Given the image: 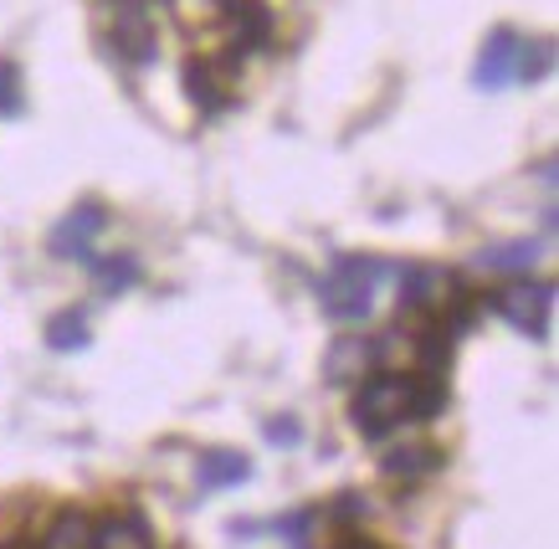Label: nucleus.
<instances>
[{"instance_id":"nucleus-1","label":"nucleus","mask_w":559,"mask_h":549,"mask_svg":"<svg viewBox=\"0 0 559 549\" xmlns=\"http://www.w3.org/2000/svg\"><path fill=\"white\" fill-rule=\"evenodd\" d=\"M349 421H355V431L370 437V442H380V437H390L395 427L416 421V380L411 375H370L359 385Z\"/></svg>"},{"instance_id":"nucleus-2","label":"nucleus","mask_w":559,"mask_h":549,"mask_svg":"<svg viewBox=\"0 0 559 549\" xmlns=\"http://www.w3.org/2000/svg\"><path fill=\"white\" fill-rule=\"evenodd\" d=\"M385 273L380 258H340L319 283V303L334 324H365L374 309V277Z\"/></svg>"},{"instance_id":"nucleus-3","label":"nucleus","mask_w":559,"mask_h":549,"mask_svg":"<svg viewBox=\"0 0 559 549\" xmlns=\"http://www.w3.org/2000/svg\"><path fill=\"white\" fill-rule=\"evenodd\" d=\"M549 309H555V283L513 277L509 288L498 293V313H503L519 334H528V339H544V334H549Z\"/></svg>"},{"instance_id":"nucleus-4","label":"nucleus","mask_w":559,"mask_h":549,"mask_svg":"<svg viewBox=\"0 0 559 549\" xmlns=\"http://www.w3.org/2000/svg\"><path fill=\"white\" fill-rule=\"evenodd\" d=\"M103 226H108V211H103V201H83V206H72L62 222L51 226V258L62 262H93V237H98Z\"/></svg>"},{"instance_id":"nucleus-5","label":"nucleus","mask_w":559,"mask_h":549,"mask_svg":"<svg viewBox=\"0 0 559 549\" xmlns=\"http://www.w3.org/2000/svg\"><path fill=\"white\" fill-rule=\"evenodd\" d=\"M108 41H114V52H119L129 68H150L154 57H159V36H154V21L144 5H119Z\"/></svg>"},{"instance_id":"nucleus-6","label":"nucleus","mask_w":559,"mask_h":549,"mask_svg":"<svg viewBox=\"0 0 559 549\" xmlns=\"http://www.w3.org/2000/svg\"><path fill=\"white\" fill-rule=\"evenodd\" d=\"M513 62H519V32L509 26H492L483 52H477V68H473V87L483 93H498V87L513 83Z\"/></svg>"},{"instance_id":"nucleus-7","label":"nucleus","mask_w":559,"mask_h":549,"mask_svg":"<svg viewBox=\"0 0 559 549\" xmlns=\"http://www.w3.org/2000/svg\"><path fill=\"white\" fill-rule=\"evenodd\" d=\"M452 293H457V277L452 273H441V267H411L406 288H401V303L411 313H441Z\"/></svg>"},{"instance_id":"nucleus-8","label":"nucleus","mask_w":559,"mask_h":549,"mask_svg":"<svg viewBox=\"0 0 559 549\" xmlns=\"http://www.w3.org/2000/svg\"><path fill=\"white\" fill-rule=\"evenodd\" d=\"M93 549H154L150 518L123 509V514H108L93 524Z\"/></svg>"},{"instance_id":"nucleus-9","label":"nucleus","mask_w":559,"mask_h":549,"mask_svg":"<svg viewBox=\"0 0 559 549\" xmlns=\"http://www.w3.org/2000/svg\"><path fill=\"white\" fill-rule=\"evenodd\" d=\"M252 478V463L241 457V452H226V446H216V452H205L201 467H195V482H201L205 493H216V488H237V482Z\"/></svg>"},{"instance_id":"nucleus-10","label":"nucleus","mask_w":559,"mask_h":549,"mask_svg":"<svg viewBox=\"0 0 559 549\" xmlns=\"http://www.w3.org/2000/svg\"><path fill=\"white\" fill-rule=\"evenodd\" d=\"M447 463V457H441V446H395V452H385V457H380V473H385V478H406V482H416V478H431V473H437V467Z\"/></svg>"},{"instance_id":"nucleus-11","label":"nucleus","mask_w":559,"mask_h":549,"mask_svg":"<svg viewBox=\"0 0 559 549\" xmlns=\"http://www.w3.org/2000/svg\"><path fill=\"white\" fill-rule=\"evenodd\" d=\"M370 365H374V339H365V334H344V339L329 349L323 370H329V380H355V375H365Z\"/></svg>"},{"instance_id":"nucleus-12","label":"nucleus","mask_w":559,"mask_h":549,"mask_svg":"<svg viewBox=\"0 0 559 549\" xmlns=\"http://www.w3.org/2000/svg\"><path fill=\"white\" fill-rule=\"evenodd\" d=\"M180 77H186L190 104L201 108V114H221V108H226V87H221V72L211 68V62H195V57H190Z\"/></svg>"},{"instance_id":"nucleus-13","label":"nucleus","mask_w":559,"mask_h":549,"mask_svg":"<svg viewBox=\"0 0 559 549\" xmlns=\"http://www.w3.org/2000/svg\"><path fill=\"white\" fill-rule=\"evenodd\" d=\"M226 11L237 16V52H247V47H267L272 41V11L262 5V0H231Z\"/></svg>"},{"instance_id":"nucleus-14","label":"nucleus","mask_w":559,"mask_h":549,"mask_svg":"<svg viewBox=\"0 0 559 549\" xmlns=\"http://www.w3.org/2000/svg\"><path fill=\"white\" fill-rule=\"evenodd\" d=\"M539 262V247L534 241H498V247H483L477 252V267L483 273H528Z\"/></svg>"},{"instance_id":"nucleus-15","label":"nucleus","mask_w":559,"mask_h":549,"mask_svg":"<svg viewBox=\"0 0 559 549\" xmlns=\"http://www.w3.org/2000/svg\"><path fill=\"white\" fill-rule=\"evenodd\" d=\"M41 549H93V518L68 509V514H57L41 534Z\"/></svg>"},{"instance_id":"nucleus-16","label":"nucleus","mask_w":559,"mask_h":549,"mask_svg":"<svg viewBox=\"0 0 559 549\" xmlns=\"http://www.w3.org/2000/svg\"><path fill=\"white\" fill-rule=\"evenodd\" d=\"M47 344L51 349H83L87 344V313L83 309H62V313H51V324H47Z\"/></svg>"},{"instance_id":"nucleus-17","label":"nucleus","mask_w":559,"mask_h":549,"mask_svg":"<svg viewBox=\"0 0 559 549\" xmlns=\"http://www.w3.org/2000/svg\"><path fill=\"white\" fill-rule=\"evenodd\" d=\"M87 267H93V277H98L103 293H123L139 277V262L134 258H93Z\"/></svg>"},{"instance_id":"nucleus-18","label":"nucleus","mask_w":559,"mask_h":549,"mask_svg":"<svg viewBox=\"0 0 559 549\" xmlns=\"http://www.w3.org/2000/svg\"><path fill=\"white\" fill-rule=\"evenodd\" d=\"M26 108V83H21V68L0 57V119H21Z\"/></svg>"},{"instance_id":"nucleus-19","label":"nucleus","mask_w":559,"mask_h":549,"mask_svg":"<svg viewBox=\"0 0 559 549\" xmlns=\"http://www.w3.org/2000/svg\"><path fill=\"white\" fill-rule=\"evenodd\" d=\"M549 41H519V62H513V77L519 83H539L544 72H549Z\"/></svg>"},{"instance_id":"nucleus-20","label":"nucleus","mask_w":559,"mask_h":549,"mask_svg":"<svg viewBox=\"0 0 559 549\" xmlns=\"http://www.w3.org/2000/svg\"><path fill=\"white\" fill-rule=\"evenodd\" d=\"M262 437H267L272 446H298L304 442V427H298L293 416H272L267 427H262Z\"/></svg>"},{"instance_id":"nucleus-21","label":"nucleus","mask_w":559,"mask_h":549,"mask_svg":"<svg viewBox=\"0 0 559 549\" xmlns=\"http://www.w3.org/2000/svg\"><path fill=\"white\" fill-rule=\"evenodd\" d=\"M277 529L288 534V545H293V549H304V545H308V529H313V514L304 509V514H293L288 524H277Z\"/></svg>"},{"instance_id":"nucleus-22","label":"nucleus","mask_w":559,"mask_h":549,"mask_svg":"<svg viewBox=\"0 0 559 549\" xmlns=\"http://www.w3.org/2000/svg\"><path fill=\"white\" fill-rule=\"evenodd\" d=\"M340 549H380V545H370V539H365V534H349V539H344Z\"/></svg>"},{"instance_id":"nucleus-23","label":"nucleus","mask_w":559,"mask_h":549,"mask_svg":"<svg viewBox=\"0 0 559 549\" xmlns=\"http://www.w3.org/2000/svg\"><path fill=\"white\" fill-rule=\"evenodd\" d=\"M0 549H26V545H21V539H16V545H0Z\"/></svg>"},{"instance_id":"nucleus-24","label":"nucleus","mask_w":559,"mask_h":549,"mask_svg":"<svg viewBox=\"0 0 559 549\" xmlns=\"http://www.w3.org/2000/svg\"><path fill=\"white\" fill-rule=\"evenodd\" d=\"M119 5H144V0H119Z\"/></svg>"},{"instance_id":"nucleus-25","label":"nucleus","mask_w":559,"mask_h":549,"mask_svg":"<svg viewBox=\"0 0 559 549\" xmlns=\"http://www.w3.org/2000/svg\"><path fill=\"white\" fill-rule=\"evenodd\" d=\"M221 5H231V0H221Z\"/></svg>"}]
</instances>
